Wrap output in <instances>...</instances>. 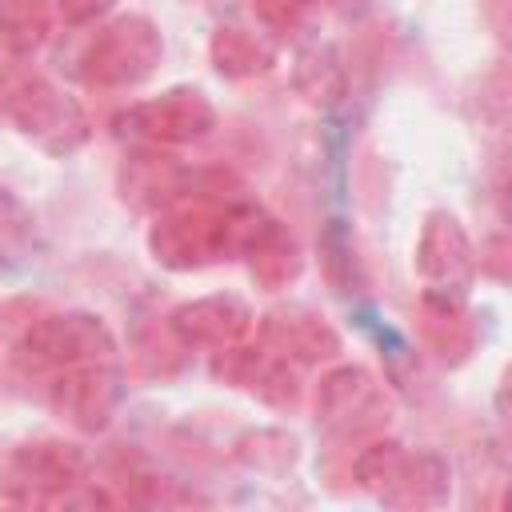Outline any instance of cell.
I'll return each mask as SVG.
<instances>
[{
  "label": "cell",
  "instance_id": "obj_15",
  "mask_svg": "<svg viewBox=\"0 0 512 512\" xmlns=\"http://www.w3.org/2000/svg\"><path fill=\"white\" fill-rule=\"evenodd\" d=\"M208 60L220 76L228 80H252L272 72L276 64V44L272 36L256 32V28H240V24H224L212 32L208 40Z\"/></svg>",
  "mask_w": 512,
  "mask_h": 512
},
{
  "label": "cell",
  "instance_id": "obj_9",
  "mask_svg": "<svg viewBox=\"0 0 512 512\" xmlns=\"http://www.w3.org/2000/svg\"><path fill=\"white\" fill-rule=\"evenodd\" d=\"M120 400H124L120 360L60 368L48 380V404H52V412L64 424H72L76 432H104L112 424Z\"/></svg>",
  "mask_w": 512,
  "mask_h": 512
},
{
  "label": "cell",
  "instance_id": "obj_10",
  "mask_svg": "<svg viewBox=\"0 0 512 512\" xmlns=\"http://www.w3.org/2000/svg\"><path fill=\"white\" fill-rule=\"evenodd\" d=\"M212 376L228 388L256 396L268 408H280V412H292L300 404V368L264 344L240 340V344L216 348L212 352Z\"/></svg>",
  "mask_w": 512,
  "mask_h": 512
},
{
  "label": "cell",
  "instance_id": "obj_21",
  "mask_svg": "<svg viewBox=\"0 0 512 512\" xmlns=\"http://www.w3.org/2000/svg\"><path fill=\"white\" fill-rule=\"evenodd\" d=\"M320 252H324L328 280H332L340 292H356L352 284H360V260H356V244H352V236L340 228V220H332V228L324 232Z\"/></svg>",
  "mask_w": 512,
  "mask_h": 512
},
{
  "label": "cell",
  "instance_id": "obj_13",
  "mask_svg": "<svg viewBox=\"0 0 512 512\" xmlns=\"http://www.w3.org/2000/svg\"><path fill=\"white\" fill-rule=\"evenodd\" d=\"M260 344L272 348L276 356H284L288 364L304 368V364H328L340 356V332L312 308L304 304H284L272 308L268 316H260L256 324Z\"/></svg>",
  "mask_w": 512,
  "mask_h": 512
},
{
  "label": "cell",
  "instance_id": "obj_18",
  "mask_svg": "<svg viewBox=\"0 0 512 512\" xmlns=\"http://www.w3.org/2000/svg\"><path fill=\"white\" fill-rule=\"evenodd\" d=\"M292 80H296V92L316 108H332L348 96V68L332 44H308L296 56Z\"/></svg>",
  "mask_w": 512,
  "mask_h": 512
},
{
  "label": "cell",
  "instance_id": "obj_1",
  "mask_svg": "<svg viewBox=\"0 0 512 512\" xmlns=\"http://www.w3.org/2000/svg\"><path fill=\"white\" fill-rule=\"evenodd\" d=\"M272 224L276 216L244 196L176 204L156 212L148 228V252L172 272H196L220 260H244Z\"/></svg>",
  "mask_w": 512,
  "mask_h": 512
},
{
  "label": "cell",
  "instance_id": "obj_14",
  "mask_svg": "<svg viewBox=\"0 0 512 512\" xmlns=\"http://www.w3.org/2000/svg\"><path fill=\"white\" fill-rule=\"evenodd\" d=\"M416 324H420V340L432 356H440L444 364H460L472 356L476 348V320L464 304L460 292H420V308H416Z\"/></svg>",
  "mask_w": 512,
  "mask_h": 512
},
{
  "label": "cell",
  "instance_id": "obj_19",
  "mask_svg": "<svg viewBox=\"0 0 512 512\" xmlns=\"http://www.w3.org/2000/svg\"><path fill=\"white\" fill-rule=\"evenodd\" d=\"M236 460H244L248 468L256 472H284L292 460H296V440L284 436V432H248L240 444H236Z\"/></svg>",
  "mask_w": 512,
  "mask_h": 512
},
{
  "label": "cell",
  "instance_id": "obj_12",
  "mask_svg": "<svg viewBox=\"0 0 512 512\" xmlns=\"http://www.w3.org/2000/svg\"><path fill=\"white\" fill-rule=\"evenodd\" d=\"M168 332L184 348L216 352V348L248 340L256 332V312L248 308V300H240L232 292H212V296H196V300H184L180 308H172Z\"/></svg>",
  "mask_w": 512,
  "mask_h": 512
},
{
  "label": "cell",
  "instance_id": "obj_17",
  "mask_svg": "<svg viewBox=\"0 0 512 512\" xmlns=\"http://www.w3.org/2000/svg\"><path fill=\"white\" fill-rule=\"evenodd\" d=\"M56 28L52 0H0V48L16 60L40 52Z\"/></svg>",
  "mask_w": 512,
  "mask_h": 512
},
{
  "label": "cell",
  "instance_id": "obj_5",
  "mask_svg": "<svg viewBox=\"0 0 512 512\" xmlns=\"http://www.w3.org/2000/svg\"><path fill=\"white\" fill-rule=\"evenodd\" d=\"M160 60H164L160 28L148 16L128 12L116 20H104L92 32L76 72L88 88H136L156 72Z\"/></svg>",
  "mask_w": 512,
  "mask_h": 512
},
{
  "label": "cell",
  "instance_id": "obj_8",
  "mask_svg": "<svg viewBox=\"0 0 512 512\" xmlns=\"http://www.w3.org/2000/svg\"><path fill=\"white\" fill-rule=\"evenodd\" d=\"M116 128L152 148H180L204 140L216 128V104L200 88H168L152 100L124 108L116 116Z\"/></svg>",
  "mask_w": 512,
  "mask_h": 512
},
{
  "label": "cell",
  "instance_id": "obj_4",
  "mask_svg": "<svg viewBox=\"0 0 512 512\" xmlns=\"http://www.w3.org/2000/svg\"><path fill=\"white\" fill-rule=\"evenodd\" d=\"M80 480H88V452L72 440L40 436L0 448V496L8 504L56 508Z\"/></svg>",
  "mask_w": 512,
  "mask_h": 512
},
{
  "label": "cell",
  "instance_id": "obj_22",
  "mask_svg": "<svg viewBox=\"0 0 512 512\" xmlns=\"http://www.w3.org/2000/svg\"><path fill=\"white\" fill-rule=\"evenodd\" d=\"M52 4H56V20L68 28H88L116 8V0H52Z\"/></svg>",
  "mask_w": 512,
  "mask_h": 512
},
{
  "label": "cell",
  "instance_id": "obj_23",
  "mask_svg": "<svg viewBox=\"0 0 512 512\" xmlns=\"http://www.w3.org/2000/svg\"><path fill=\"white\" fill-rule=\"evenodd\" d=\"M312 4L320 16H340V20H360L372 8V0H312Z\"/></svg>",
  "mask_w": 512,
  "mask_h": 512
},
{
  "label": "cell",
  "instance_id": "obj_7",
  "mask_svg": "<svg viewBox=\"0 0 512 512\" xmlns=\"http://www.w3.org/2000/svg\"><path fill=\"white\" fill-rule=\"evenodd\" d=\"M20 356L32 368H76V364H100L120 360L112 328L96 312H48L36 316L20 336Z\"/></svg>",
  "mask_w": 512,
  "mask_h": 512
},
{
  "label": "cell",
  "instance_id": "obj_20",
  "mask_svg": "<svg viewBox=\"0 0 512 512\" xmlns=\"http://www.w3.org/2000/svg\"><path fill=\"white\" fill-rule=\"evenodd\" d=\"M252 8L260 28L272 36H300L320 20L312 0H252Z\"/></svg>",
  "mask_w": 512,
  "mask_h": 512
},
{
  "label": "cell",
  "instance_id": "obj_2",
  "mask_svg": "<svg viewBox=\"0 0 512 512\" xmlns=\"http://www.w3.org/2000/svg\"><path fill=\"white\" fill-rule=\"evenodd\" d=\"M0 124H8L48 156H72L92 136L80 100H72L28 64H0Z\"/></svg>",
  "mask_w": 512,
  "mask_h": 512
},
{
  "label": "cell",
  "instance_id": "obj_16",
  "mask_svg": "<svg viewBox=\"0 0 512 512\" xmlns=\"http://www.w3.org/2000/svg\"><path fill=\"white\" fill-rule=\"evenodd\" d=\"M244 260H248L252 280H256L264 292H284V288L296 284L300 272H304V252H300L296 236H292L280 220L252 244V252H248Z\"/></svg>",
  "mask_w": 512,
  "mask_h": 512
},
{
  "label": "cell",
  "instance_id": "obj_11",
  "mask_svg": "<svg viewBox=\"0 0 512 512\" xmlns=\"http://www.w3.org/2000/svg\"><path fill=\"white\" fill-rule=\"evenodd\" d=\"M480 260L472 248V236L464 232L460 216L448 208H432L424 216L420 240H416V272L424 288L432 292H468Z\"/></svg>",
  "mask_w": 512,
  "mask_h": 512
},
{
  "label": "cell",
  "instance_id": "obj_6",
  "mask_svg": "<svg viewBox=\"0 0 512 512\" xmlns=\"http://www.w3.org/2000/svg\"><path fill=\"white\" fill-rule=\"evenodd\" d=\"M392 416L384 384L360 364H336L316 384V424L336 440H372Z\"/></svg>",
  "mask_w": 512,
  "mask_h": 512
},
{
  "label": "cell",
  "instance_id": "obj_3",
  "mask_svg": "<svg viewBox=\"0 0 512 512\" xmlns=\"http://www.w3.org/2000/svg\"><path fill=\"white\" fill-rule=\"evenodd\" d=\"M352 480L392 508H436L452 492V468L432 448H404L372 436L352 460Z\"/></svg>",
  "mask_w": 512,
  "mask_h": 512
}]
</instances>
